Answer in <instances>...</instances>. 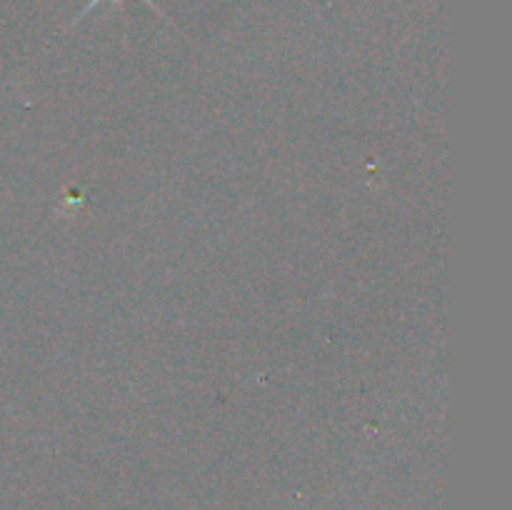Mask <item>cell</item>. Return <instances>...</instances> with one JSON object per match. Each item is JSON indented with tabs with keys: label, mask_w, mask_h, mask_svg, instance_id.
I'll use <instances>...</instances> for the list:
<instances>
[{
	"label": "cell",
	"mask_w": 512,
	"mask_h": 510,
	"mask_svg": "<svg viewBox=\"0 0 512 510\" xmlns=\"http://www.w3.org/2000/svg\"><path fill=\"white\" fill-rule=\"evenodd\" d=\"M100 3H103V0H88V5H85V8L83 10H80V13H78V18H75L73 20V23H78V20H83L85 18V15H88L90 13V10H93V8H98V5ZM115 3H120V0H115ZM145 3H148L150 5V8H153L155 10V13H160V15H163V10H160L158 8V5H155L153 3V0H145Z\"/></svg>",
	"instance_id": "6da1fadb"
}]
</instances>
